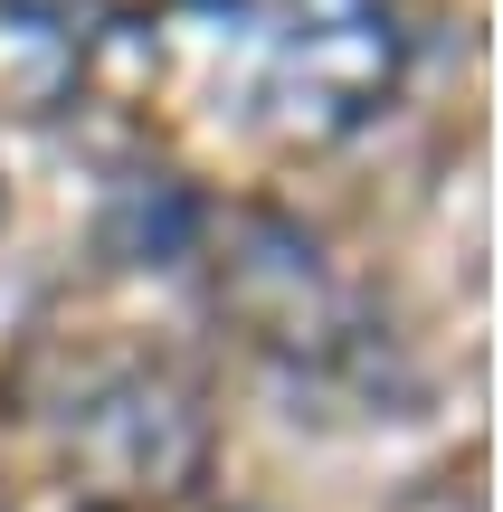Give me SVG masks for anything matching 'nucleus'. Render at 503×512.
Masks as SVG:
<instances>
[{"instance_id":"1","label":"nucleus","mask_w":503,"mask_h":512,"mask_svg":"<svg viewBox=\"0 0 503 512\" xmlns=\"http://www.w3.org/2000/svg\"><path fill=\"white\" fill-rule=\"evenodd\" d=\"M181 29L219 38L247 76V114L295 143L361 124L399 67L380 0H181Z\"/></svg>"}]
</instances>
